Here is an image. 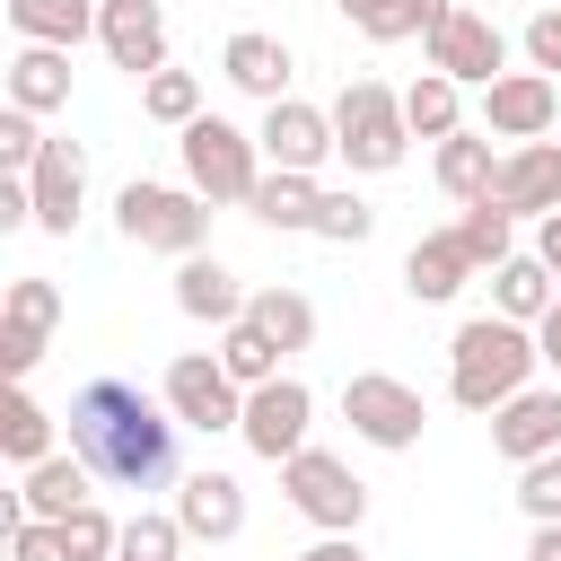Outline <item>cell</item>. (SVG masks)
I'll list each match as a JSON object with an SVG mask.
<instances>
[{
    "mask_svg": "<svg viewBox=\"0 0 561 561\" xmlns=\"http://www.w3.org/2000/svg\"><path fill=\"white\" fill-rule=\"evenodd\" d=\"M70 456L96 473V482H114V491H158V482H175V412L158 403V394H140L131 377H88L79 394H70Z\"/></svg>",
    "mask_w": 561,
    "mask_h": 561,
    "instance_id": "cell-1",
    "label": "cell"
},
{
    "mask_svg": "<svg viewBox=\"0 0 561 561\" xmlns=\"http://www.w3.org/2000/svg\"><path fill=\"white\" fill-rule=\"evenodd\" d=\"M535 368H543L535 324H508V316H473V324H456V342H447V394H456L465 412L517 403V394L535 386Z\"/></svg>",
    "mask_w": 561,
    "mask_h": 561,
    "instance_id": "cell-2",
    "label": "cell"
},
{
    "mask_svg": "<svg viewBox=\"0 0 561 561\" xmlns=\"http://www.w3.org/2000/svg\"><path fill=\"white\" fill-rule=\"evenodd\" d=\"M333 149L351 175H394L412 158V123H403V88L386 79H342L333 96Z\"/></svg>",
    "mask_w": 561,
    "mask_h": 561,
    "instance_id": "cell-3",
    "label": "cell"
},
{
    "mask_svg": "<svg viewBox=\"0 0 561 561\" xmlns=\"http://www.w3.org/2000/svg\"><path fill=\"white\" fill-rule=\"evenodd\" d=\"M175 149H184V184H193L210 210H245V202H254V184L272 175V167H263V140H254V131H237L228 114L184 123V131H175Z\"/></svg>",
    "mask_w": 561,
    "mask_h": 561,
    "instance_id": "cell-4",
    "label": "cell"
},
{
    "mask_svg": "<svg viewBox=\"0 0 561 561\" xmlns=\"http://www.w3.org/2000/svg\"><path fill=\"white\" fill-rule=\"evenodd\" d=\"M114 228H123L131 245L184 263V254L210 245V202H202L193 184H149V175H131V184L114 193Z\"/></svg>",
    "mask_w": 561,
    "mask_h": 561,
    "instance_id": "cell-5",
    "label": "cell"
},
{
    "mask_svg": "<svg viewBox=\"0 0 561 561\" xmlns=\"http://www.w3.org/2000/svg\"><path fill=\"white\" fill-rule=\"evenodd\" d=\"M342 421H351L359 447L403 456V447H421L430 403H421V386H403V377H386V368H359V377H342Z\"/></svg>",
    "mask_w": 561,
    "mask_h": 561,
    "instance_id": "cell-6",
    "label": "cell"
},
{
    "mask_svg": "<svg viewBox=\"0 0 561 561\" xmlns=\"http://www.w3.org/2000/svg\"><path fill=\"white\" fill-rule=\"evenodd\" d=\"M280 491H289V508H298L307 526H324V535H359V517H368V482H359L333 447H298V456L280 465Z\"/></svg>",
    "mask_w": 561,
    "mask_h": 561,
    "instance_id": "cell-7",
    "label": "cell"
},
{
    "mask_svg": "<svg viewBox=\"0 0 561 561\" xmlns=\"http://www.w3.org/2000/svg\"><path fill=\"white\" fill-rule=\"evenodd\" d=\"M158 403L184 421V430H237L245 421V386L219 368V351H175L167 359V377H158Z\"/></svg>",
    "mask_w": 561,
    "mask_h": 561,
    "instance_id": "cell-8",
    "label": "cell"
},
{
    "mask_svg": "<svg viewBox=\"0 0 561 561\" xmlns=\"http://www.w3.org/2000/svg\"><path fill=\"white\" fill-rule=\"evenodd\" d=\"M307 430H316V394H307V377H272V386H254V394H245V421H237L245 456L289 465V456L307 447Z\"/></svg>",
    "mask_w": 561,
    "mask_h": 561,
    "instance_id": "cell-9",
    "label": "cell"
},
{
    "mask_svg": "<svg viewBox=\"0 0 561 561\" xmlns=\"http://www.w3.org/2000/svg\"><path fill=\"white\" fill-rule=\"evenodd\" d=\"M430 70L456 88H491V79H508V35L482 9H447V26L430 35Z\"/></svg>",
    "mask_w": 561,
    "mask_h": 561,
    "instance_id": "cell-10",
    "label": "cell"
},
{
    "mask_svg": "<svg viewBox=\"0 0 561 561\" xmlns=\"http://www.w3.org/2000/svg\"><path fill=\"white\" fill-rule=\"evenodd\" d=\"M254 140H263V167H280V175H316L324 158H342V149H333V114H324V105H307V96L263 105Z\"/></svg>",
    "mask_w": 561,
    "mask_h": 561,
    "instance_id": "cell-11",
    "label": "cell"
},
{
    "mask_svg": "<svg viewBox=\"0 0 561 561\" xmlns=\"http://www.w3.org/2000/svg\"><path fill=\"white\" fill-rule=\"evenodd\" d=\"M53 324H61V289H53L44 272H18V280H9V307H0V368H9L18 386L35 377Z\"/></svg>",
    "mask_w": 561,
    "mask_h": 561,
    "instance_id": "cell-12",
    "label": "cell"
},
{
    "mask_svg": "<svg viewBox=\"0 0 561 561\" xmlns=\"http://www.w3.org/2000/svg\"><path fill=\"white\" fill-rule=\"evenodd\" d=\"M552 114H561V88L543 79V70H508V79H491L482 88V131L491 140H552Z\"/></svg>",
    "mask_w": 561,
    "mask_h": 561,
    "instance_id": "cell-13",
    "label": "cell"
},
{
    "mask_svg": "<svg viewBox=\"0 0 561 561\" xmlns=\"http://www.w3.org/2000/svg\"><path fill=\"white\" fill-rule=\"evenodd\" d=\"M175 526H184L202 552L237 543V535H245V482H237V473H219V465L184 473V482H175Z\"/></svg>",
    "mask_w": 561,
    "mask_h": 561,
    "instance_id": "cell-14",
    "label": "cell"
},
{
    "mask_svg": "<svg viewBox=\"0 0 561 561\" xmlns=\"http://www.w3.org/2000/svg\"><path fill=\"white\" fill-rule=\"evenodd\" d=\"M96 44H105V61H114V70L158 79V70H167V0H105Z\"/></svg>",
    "mask_w": 561,
    "mask_h": 561,
    "instance_id": "cell-15",
    "label": "cell"
},
{
    "mask_svg": "<svg viewBox=\"0 0 561 561\" xmlns=\"http://www.w3.org/2000/svg\"><path fill=\"white\" fill-rule=\"evenodd\" d=\"M35 228L44 237H70L79 228V210H88V149L79 140H44V158H35Z\"/></svg>",
    "mask_w": 561,
    "mask_h": 561,
    "instance_id": "cell-16",
    "label": "cell"
},
{
    "mask_svg": "<svg viewBox=\"0 0 561 561\" xmlns=\"http://www.w3.org/2000/svg\"><path fill=\"white\" fill-rule=\"evenodd\" d=\"M491 202H500L508 219H552V210H561V140H526V149H508Z\"/></svg>",
    "mask_w": 561,
    "mask_h": 561,
    "instance_id": "cell-17",
    "label": "cell"
},
{
    "mask_svg": "<svg viewBox=\"0 0 561 561\" xmlns=\"http://www.w3.org/2000/svg\"><path fill=\"white\" fill-rule=\"evenodd\" d=\"M491 447L508 465H535V456H561V386H526L517 403L491 412Z\"/></svg>",
    "mask_w": 561,
    "mask_h": 561,
    "instance_id": "cell-18",
    "label": "cell"
},
{
    "mask_svg": "<svg viewBox=\"0 0 561 561\" xmlns=\"http://www.w3.org/2000/svg\"><path fill=\"white\" fill-rule=\"evenodd\" d=\"M289 70H298V61H289V44H280V35H263V26H237V35H228V53H219V79H228L237 96H254V105H280V96H289Z\"/></svg>",
    "mask_w": 561,
    "mask_h": 561,
    "instance_id": "cell-19",
    "label": "cell"
},
{
    "mask_svg": "<svg viewBox=\"0 0 561 561\" xmlns=\"http://www.w3.org/2000/svg\"><path fill=\"white\" fill-rule=\"evenodd\" d=\"M88 500H96V473H88V465L61 447V456H44V465L18 482V500H9V526H18V517H44V526H61V517H70V508H88Z\"/></svg>",
    "mask_w": 561,
    "mask_h": 561,
    "instance_id": "cell-20",
    "label": "cell"
},
{
    "mask_svg": "<svg viewBox=\"0 0 561 561\" xmlns=\"http://www.w3.org/2000/svg\"><path fill=\"white\" fill-rule=\"evenodd\" d=\"M473 272H482V263L465 254V237H456V228H430V237H412V254H403V289H412L421 307H447Z\"/></svg>",
    "mask_w": 561,
    "mask_h": 561,
    "instance_id": "cell-21",
    "label": "cell"
},
{
    "mask_svg": "<svg viewBox=\"0 0 561 561\" xmlns=\"http://www.w3.org/2000/svg\"><path fill=\"white\" fill-rule=\"evenodd\" d=\"M245 298H254V289H245L219 254H184V263H175V307H184L193 324H219V333H228V324L245 316Z\"/></svg>",
    "mask_w": 561,
    "mask_h": 561,
    "instance_id": "cell-22",
    "label": "cell"
},
{
    "mask_svg": "<svg viewBox=\"0 0 561 561\" xmlns=\"http://www.w3.org/2000/svg\"><path fill=\"white\" fill-rule=\"evenodd\" d=\"M96 18H105V0H9L18 44H53V53H79L96 35Z\"/></svg>",
    "mask_w": 561,
    "mask_h": 561,
    "instance_id": "cell-23",
    "label": "cell"
},
{
    "mask_svg": "<svg viewBox=\"0 0 561 561\" xmlns=\"http://www.w3.org/2000/svg\"><path fill=\"white\" fill-rule=\"evenodd\" d=\"M9 105H26L35 123L61 114V105H70V53H53V44H18V53H9Z\"/></svg>",
    "mask_w": 561,
    "mask_h": 561,
    "instance_id": "cell-24",
    "label": "cell"
},
{
    "mask_svg": "<svg viewBox=\"0 0 561 561\" xmlns=\"http://www.w3.org/2000/svg\"><path fill=\"white\" fill-rule=\"evenodd\" d=\"M430 175H438V193L447 202H491V184H500V158H491V131H456V140H438V158H430Z\"/></svg>",
    "mask_w": 561,
    "mask_h": 561,
    "instance_id": "cell-25",
    "label": "cell"
},
{
    "mask_svg": "<svg viewBox=\"0 0 561 561\" xmlns=\"http://www.w3.org/2000/svg\"><path fill=\"white\" fill-rule=\"evenodd\" d=\"M552 298H561V280L543 272V254H508L491 272V316H508V324H543Z\"/></svg>",
    "mask_w": 561,
    "mask_h": 561,
    "instance_id": "cell-26",
    "label": "cell"
},
{
    "mask_svg": "<svg viewBox=\"0 0 561 561\" xmlns=\"http://www.w3.org/2000/svg\"><path fill=\"white\" fill-rule=\"evenodd\" d=\"M245 210H254L263 228H280V237H316L324 184H316V175H280V167H272V175L254 184V202H245Z\"/></svg>",
    "mask_w": 561,
    "mask_h": 561,
    "instance_id": "cell-27",
    "label": "cell"
},
{
    "mask_svg": "<svg viewBox=\"0 0 561 561\" xmlns=\"http://www.w3.org/2000/svg\"><path fill=\"white\" fill-rule=\"evenodd\" d=\"M403 123H412V140H456L465 131V88L456 79H438V70H421L412 88H403Z\"/></svg>",
    "mask_w": 561,
    "mask_h": 561,
    "instance_id": "cell-28",
    "label": "cell"
},
{
    "mask_svg": "<svg viewBox=\"0 0 561 561\" xmlns=\"http://www.w3.org/2000/svg\"><path fill=\"white\" fill-rule=\"evenodd\" d=\"M53 430H61V421H53V412H44V403H35L26 386H18L9 403H0V456H9L18 473H35L44 456H61V447H53Z\"/></svg>",
    "mask_w": 561,
    "mask_h": 561,
    "instance_id": "cell-29",
    "label": "cell"
},
{
    "mask_svg": "<svg viewBox=\"0 0 561 561\" xmlns=\"http://www.w3.org/2000/svg\"><path fill=\"white\" fill-rule=\"evenodd\" d=\"M280 359H289V351H280V342H272L263 324H245V316H237V324L219 333V368H228V377H237L245 394H254V386H272V377H289Z\"/></svg>",
    "mask_w": 561,
    "mask_h": 561,
    "instance_id": "cell-30",
    "label": "cell"
},
{
    "mask_svg": "<svg viewBox=\"0 0 561 561\" xmlns=\"http://www.w3.org/2000/svg\"><path fill=\"white\" fill-rule=\"evenodd\" d=\"M245 324H263L280 351H307V342H316V298H298V289H280V280H272V289H254V298H245Z\"/></svg>",
    "mask_w": 561,
    "mask_h": 561,
    "instance_id": "cell-31",
    "label": "cell"
},
{
    "mask_svg": "<svg viewBox=\"0 0 561 561\" xmlns=\"http://www.w3.org/2000/svg\"><path fill=\"white\" fill-rule=\"evenodd\" d=\"M140 114H149V123H167V131H184V123H202V79L167 61L158 79H140Z\"/></svg>",
    "mask_w": 561,
    "mask_h": 561,
    "instance_id": "cell-32",
    "label": "cell"
},
{
    "mask_svg": "<svg viewBox=\"0 0 561 561\" xmlns=\"http://www.w3.org/2000/svg\"><path fill=\"white\" fill-rule=\"evenodd\" d=\"M193 552V535L175 526V508H140V517H123V552L114 561H184Z\"/></svg>",
    "mask_w": 561,
    "mask_h": 561,
    "instance_id": "cell-33",
    "label": "cell"
},
{
    "mask_svg": "<svg viewBox=\"0 0 561 561\" xmlns=\"http://www.w3.org/2000/svg\"><path fill=\"white\" fill-rule=\"evenodd\" d=\"M456 237H465V254H473L482 272H500V263L517 254V219H508L500 202H473V210L456 219Z\"/></svg>",
    "mask_w": 561,
    "mask_h": 561,
    "instance_id": "cell-34",
    "label": "cell"
},
{
    "mask_svg": "<svg viewBox=\"0 0 561 561\" xmlns=\"http://www.w3.org/2000/svg\"><path fill=\"white\" fill-rule=\"evenodd\" d=\"M447 9H456V0H386L377 18H359V35H368V44H403V35L430 44V35L447 26Z\"/></svg>",
    "mask_w": 561,
    "mask_h": 561,
    "instance_id": "cell-35",
    "label": "cell"
},
{
    "mask_svg": "<svg viewBox=\"0 0 561 561\" xmlns=\"http://www.w3.org/2000/svg\"><path fill=\"white\" fill-rule=\"evenodd\" d=\"M61 552H70V561H114V552H123V517H105L96 500L70 508V517H61Z\"/></svg>",
    "mask_w": 561,
    "mask_h": 561,
    "instance_id": "cell-36",
    "label": "cell"
},
{
    "mask_svg": "<svg viewBox=\"0 0 561 561\" xmlns=\"http://www.w3.org/2000/svg\"><path fill=\"white\" fill-rule=\"evenodd\" d=\"M316 237H324V245H368V237H377V210H368V202H359L351 184H342V193L324 184V210H316Z\"/></svg>",
    "mask_w": 561,
    "mask_h": 561,
    "instance_id": "cell-37",
    "label": "cell"
},
{
    "mask_svg": "<svg viewBox=\"0 0 561 561\" xmlns=\"http://www.w3.org/2000/svg\"><path fill=\"white\" fill-rule=\"evenodd\" d=\"M44 140H53V131H44V123H35L26 105H0V167H9V175H35Z\"/></svg>",
    "mask_w": 561,
    "mask_h": 561,
    "instance_id": "cell-38",
    "label": "cell"
},
{
    "mask_svg": "<svg viewBox=\"0 0 561 561\" xmlns=\"http://www.w3.org/2000/svg\"><path fill=\"white\" fill-rule=\"evenodd\" d=\"M517 508H526L535 526H561V456L517 465Z\"/></svg>",
    "mask_w": 561,
    "mask_h": 561,
    "instance_id": "cell-39",
    "label": "cell"
},
{
    "mask_svg": "<svg viewBox=\"0 0 561 561\" xmlns=\"http://www.w3.org/2000/svg\"><path fill=\"white\" fill-rule=\"evenodd\" d=\"M517 44H526V70H543V79H561V0H552V9H535Z\"/></svg>",
    "mask_w": 561,
    "mask_h": 561,
    "instance_id": "cell-40",
    "label": "cell"
},
{
    "mask_svg": "<svg viewBox=\"0 0 561 561\" xmlns=\"http://www.w3.org/2000/svg\"><path fill=\"white\" fill-rule=\"evenodd\" d=\"M9 561H70V552H61V526L18 517V526H9Z\"/></svg>",
    "mask_w": 561,
    "mask_h": 561,
    "instance_id": "cell-41",
    "label": "cell"
},
{
    "mask_svg": "<svg viewBox=\"0 0 561 561\" xmlns=\"http://www.w3.org/2000/svg\"><path fill=\"white\" fill-rule=\"evenodd\" d=\"M289 561H368V552H359V535H316V543L289 552Z\"/></svg>",
    "mask_w": 561,
    "mask_h": 561,
    "instance_id": "cell-42",
    "label": "cell"
},
{
    "mask_svg": "<svg viewBox=\"0 0 561 561\" xmlns=\"http://www.w3.org/2000/svg\"><path fill=\"white\" fill-rule=\"evenodd\" d=\"M535 351H543V368H552V377H561V298H552V316H543V324H535Z\"/></svg>",
    "mask_w": 561,
    "mask_h": 561,
    "instance_id": "cell-43",
    "label": "cell"
},
{
    "mask_svg": "<svg viewBox=\"0 0 561 561\" xmlns=\"http://www.w3.org/2000/svg\"><path fill=\"white\" fill-rule=\"evenodd\" d=\"M535 254H543V272L561 280V210H552V219H535Z\"/></svg>",
    "mask_w": 561,
    "mask_h": 561,
    "instance_id": "cell-44",
    "label": "cell"
},
{
    "mask_svg": "<svg viewBox=\"0 0 561 561\" xmlns=\"http://www.w3.org/2000/svg\"><path fill=\"white\" fill-rule=\"evenodd\" d=\"M526 561H561V526H535L526 535Z\"/></svg>",
    "mask_w": 561,
    "mask_h": 561,
    "instance_id": "cell-45",
    "label": "cell"
},
{
    "mask_svg": "<svg viewBox=\"0 0 561 561\" xmlns=\"http://www.w3.org/2000/svg\"><path fill=\"white\" fill-rule=\"evenodd\" d=\"M333 9H342V18H351V26H359V18H377V9H386V0H333Z\"/></svg>",
    "mask_w": 561,
    "mask_h": 561,
    "instance_id": "cell-46",
    "label": "cell"
},
{
    "mask_svg": "<svg viewBox=\"0 0 561 561\" xmlns=\"http://www.w3.org/2000/svg\"><path fill=\"white\" fill-rule=\"evenodd\" d=\"M184 561H210V552H184Z\"/></svg>",
    "mask_w": 561,
    "mask_h": 561,
    "instance_id": "cell-47",
    "label": "cell"
}]
</instances>
